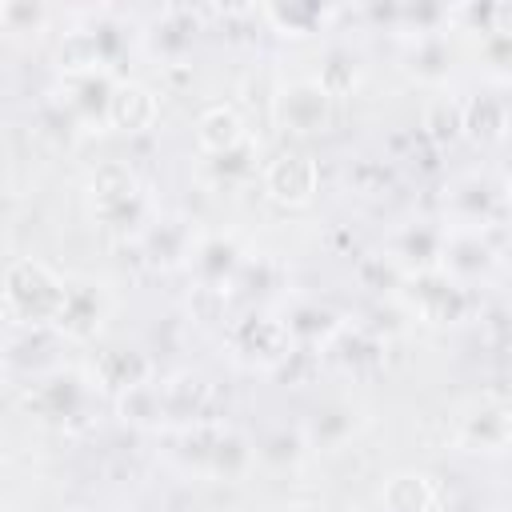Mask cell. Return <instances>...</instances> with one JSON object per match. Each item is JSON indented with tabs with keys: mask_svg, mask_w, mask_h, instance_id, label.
<instances>
[{
	"mask_svg": "<svg viewBox=\"0 0 512 512\" xmlns=\"http://www.w3.org/2000/svg\"><path fill=\"white\" fill-rule=\"evenodd\" d=\"M176 436V464L188 472V476H208V480H220V484H240L256 472V440L236 428V424H224V420H196V424H184V428H172Z\"/></svg>",
	"mask_w": 512,
	"mask_h": 512,
	"instance_id": "1",
	"label": "cell"
},
{
	"mask_svg": "<svg viewBox=\"0 0 512 512\" xmlns=\"http://www.w3.org/2000/svg\"><path fill=\"white\" fill-rule=\"evenodd\" d=\"M104 400V388L96 384L92 368H52L44 376H36L24 396H20V408L28 416H36L40 424H52V428H64V432H80L92 424L96 408Z\"/></svg>",
	"mask_w": 512,
	"mask_h": 512,
	"instance_id": "2",
	"label": "cell"
},
{
	"mask_svg": "<svg viewBox=\"0 0 512 512\" xmlns=\"http://www.w3.org/2000/svg\"><path fill=\"white\" fill-rule=\"evenodd\" d=\"M88 212L104 232L140 236L144 224L156 216L140 172L128 160H104L88 176Z\"/></svg>",
	"mask_w": 512,
	"mask_h": 512,
	"instance_id": "3",
	"label": "cell"
},
{
	"mask_svg": "<svg viewBox=\"0 0 512 512\" xmlns=\"http://www.w3.org/2000/svg\"><path fill=\"white\" fill-rule=\"evenodd\" d=\"M0 300L16 324H24L32 332L56 328L64 300H68V280L36 256H16L0 272Z\"/></svg>",
	"mask_w": 512,
	"mask_h": 512,
	"instance_id": "4",
	"label": "cell"
},
{
	"mask_svg": "<svg viewBox=\"0 0 512 512\" xmlns=\"http://www.w3.org/2000/svg\"><path fill=\"white\" fill-rule=\"evenodd\" d=\"M128 52V32L112 12H88V24H72L56 36L52 64L60 76H88V72H112L120 68Z\"/></svg>",
	"mask_w": 512,
	"mask_h": 512,
	"instance_id": "5",
	"label": "cell"
},
{
	"mask_svg": "<svg viewBox=\"0 0 512 512\" xmlns=\"http://www.w3.org/2000/svg\"><path fill=\"white\" fill-rule=\"evenodd\" d=\"M508 220V184L492 172H460L444 184L440 196V224L444 228H476V232H504Z\"/></svg>",
	"mask_w": 512,
	"mask_h": 512,
	"instance_id": "6",
	"label": "cell"
},
{
	"mask_svg": "<svg viewBox=\"0 0 512 512\" xmlns=\"http://www.w3.org/2000/svg\"><path fill=\"white\" fill-rule=\"evenodd\" d=\"M272 120L280 132L308 140V136H324L336 120V100L312 80V76H292V80H276L272 88Z\"/></svg>",
	"mask_w": 512,
	"mask_h": 512,
	"instance_id": "7",
	"label": "cell"
},
{
	"mask_svg": "<svg viewBox=\"0 0 512 512\" xmlns=\"http://www.w3.org/2000/svg\"><path fill=\"white\" fill-rule=\"evenodd\" d=\"M504 232H476V228H444L440 264L436 272L460 288H480L504 260Z\"/></svg>",
	"mask_w": 512,
	"mask_h": 512,
	"instance_id": "8",
	"label": "cell"
},
{
	"mask_svg": "<svg viewBox=\"0 0 512 512\" xmlns=\"http://www.w3.org/2000/svg\"><path fill=\"white\" fill-rule=\"evenodd\" d=\"M396 296H400V304H404L408 316H416L424 324H436V328L464 324L476 312V292L452 284L440 272H424V276L400 280V292Z\"/></svg>",
	"mask_w": 512,
	"mask_h": 512,
	"instance_id": "9",
	"label": "cell"
},
{
	"mask_svg": "<svg viewBox=\"0 0 512 512\" xmlns=\"http://www.w3.org/2000/svg\"><path fill=\"white\" fill-rule=\"evenodd\" d=\"M228 348H232L236 364L272 376L296 344L288 340V332H284V324H280L276 312H268V308H248L244 316H236V320L228 324Z\"/></svg>",
	"mask_w": 512,
	"mask_h": 512,
	"instance_id": "10",
	"label": "cell"
},
{
	"mask_svg": "<svg viewBox=\"0 0 512 512\" xmlns=\"http://www.w3.org/2000/svg\"><path fill=\"white\" fill-rule=\"evenodd\" d=\"M260 192L276 208H308L320 192V160L304 148H280L260 168Z\"/></svg>",
	"mask_w": 512,
	"mask_h": 512,
	"instance_id": "11",
	"label": "cell"
},
{
	"mask_svg": "<svg viewBox=\"0 0 512 512\" xmlns=\"http://www.w3.org/2000/svg\"><path fill=\"white\" fill-rule=\"evenodd\" d=\"M512 444V408L500 392L472 400L456 420V448L472 456H504Z\"/></svg>",
	"mask_w": 512,
	"mask_h": 512,
	"instance_id": "12",
	"label": "cell"
},
{
	"mask_svg": "<svg viewBox=\"0 0 512 512\" xmlns=\"http://www.w3.org/2000/svg\"><path fill=\"white\" fill-rule=\"evenodd\" d=\"M440 244H444V224L440 220H428V216H416V220H404L388 232L384 240V260L408 280V276H424V272H436L440 264Z\"/></svg>",
	"mask_w": 512,
	"mask_h": 512,
	"instance_id": "13",
	"label": "cell"
},
{
	"mask_svg": "<svg viewBox=\"0 0 512 512\" xmlns=\"http://www.w3.org/2000/svg\"><path fill=\"white\" fill-rule=\"evenodd\" d=\"M244 260H248V248L232 232H200L184 272L192 276V288H208V292H224L228 296V288H232V280H236Z\"/></svg>",
	"mask_w": 512,
	"mask_h": 512,
	"instance_id": "14",
	"label": "cell"
},
{
	"mask_svg": "<svg viewBox=\"0 0 512 512\" xmlns=\"http://www.w3.org/2000/svg\"><path fill=\"white\" fill-rule=\"evenodd\" d=\"M116 76L112 72H88V76H60L56 84V108L72 128L104 132L108 128V96Z\"/></svg>",
	"mask_w": 512,
	"mask_h": 512,
	"instance_id": "15",
	"label": "cell"
},
{
	"mask_svg": "<svg viewBox=\"0 0 512 512\" xmlns=\"http://www.w3.org/2000/svg\"><path fill=\"white\" fill-rule=\"evenodd\" d=\"M196 224L188 220V216H180V212H156L148 224H144V232L136 236V244H140V252H144V260L152 264V268H160V272H180V268H188V256H192V244H196Z\"/></svg>",
	"mask_w": 512,
	"mask_h": 512,
	"instance_id": "16",
	"label": "cell"
},
{
	"mask_svg": "<svg viewBox=\"0 0 512 512\" xmlns=\"http://www.w3.org/2000/svg\"><path fill=\"white\" fill-rule=\"evenodd\" d=\"M276 316H280L288 340H292L296 348H312V352H324V344H328V340L340 332V324L348 320L336 304H328V300H320V296H292V300H284V308H280Z\"/></svg>",
	"mask_w": 512,
	"mask_h": 512,
	"instance_id": "17",
	"label": "cell"
},
{
	"mask_svg": "<svg viewBox=\"0 0 512 512\" xmlns=\"http://www.w3.org/2000/svg\"><path fill=\"white\" fill-rule=\"evenodd\" d=\"M196 32H200V12L184 8V4H168L156 12L148 32H140V36H144V52L160 68H172V64H184V56L196 44Z\"/></svg>",
	"mask_w": 512,
	"mask_h": 512,
	"instance_id": "18",
	"label": "cell"
},
{
	"mask_svg": "<svg viewBox=\"0 0 512 512\" xmlns=\"http://www.w3.org/2000/svg\"><path fill=\"white\" fill-rule=\"evenodd\" d=\"M192 136H196V152L208 156V160H220L236 148H244L252 140L248 132V120L236 104L228 100H212L196 112V124H192Z\"/></svg>",
	"mask_w": 512,
	"mask_h": 512,
	"instance_id": "19",
	"label": "cell"
},
{
	"mask_svg": "<svg viewBox=\"0 0 512 512\" xmlns=\"http://www.w3.org/2000/svg\"><path fill=\"white\" fill-rule=\"evenodd\" d=\"M160 124V92L144 80L116 76L112 96H108V128L124 136H140Z\"/></svg>",
	"mask_w": 512,
	"mask_h": 512,
	"instance_id": "20",
	"label": "cell"
},
{
	"mask_svg": "<svg viewBox=\"0 0 512 512\" xmlns=\"http://www.w3.org/2000/svg\"><path fill=\"white\" fill-rule=\"evenodd\" d=\"M508 136V96L504 88H480L468 100H460V140H472L476 148H496Z\"/></svg>",
	"mask_w": 512,
	"mask_h": 512,
	"instance_id": "21",
	"label": "cell"
},
{
	"mask_svg": "<svg viewBox=\"0 0 512 512\" xmlns=\"http://www.w3.org/2000/svg\"><path fill=\"white\" fill-rule=\"evenodd\" d=\"M108 312H112V300H108L104 284L68 280V300H64V312L56 320V332L68 336V340H96Z\"/></svg>",
	"mask_w": 512,
	"mask_h": 512,
	"instance_id": "22",
	"label": "cell"
},
{
	"mask_svg": "<svg viewBox=\"0 0 512 512\" xmlns=\"http://www.w3.org/2000/svg\"><path fill=\"white\" fill-rule=\"evenodd\" d=\"M260 20L284 36V40H312L320 36L328 24H336L344 16V8L336 4H316V0H280V4H260L256 8Z\"/></svg>",
	"mask_w": 512,
	"mask_h": 512,
	"instance_id": "23",
	"label": "cell"
},
{
	"mask_svg": "<svg viewBox=\"0 0 512 512\" xmlns=\"http://www.w3.org/2000/svg\"><path fill=\"white\" fill-rule=\"evenodd\" d=\"M156 380H160V396H164V408H168V424L172 428H184V424H196V420L208 416L212 380L200 368H176V372H164Z\"/></svg>",
	"mask_w": 512,
	"mask_h": 512,
	"instance_id": "24",
	"label": "cell"
},
{
	"mask_svg": "<svg viewBox=\"0 0 512 512\" xmlns=\"http://www.w3.org/2000/svg\"><path fill=\"white\" fill-rule=\"evenodd\" d=\"M452 60H456V48H452L448 28L420 32V36H404V72H408L416 84H428V88L448 84Z\"/></svg>",
	"mask_w": 512,
	"mask_h": 512,
	"instance_id": "25",
	"label": "cell"
},
{
	"mask_svg": "<svg viewBox=\"0 0 512 512\" xmlns=\"http://www.w3.org/2000/svg\"><path fill=\"white\" fill-rule=\"evenodd\" d=\"M160 376V372H156ZM144 380L136 388H124L112 396V412L120 424H128L132 432H144V436H164L172 432L168 424V408H164V396H160V380Z\"/></svg>",
	"mask_w": 512,
	"mask_h": 512,
	"instance_id": "26",
	"label": "cell"
},
{
	"mask_svg": "<svg viewBox=\"0 0 512 512\" xmlns=\"http://www.w3.org/2000/svg\"><path fill=\"white\" fill-rule=\"evenodd\" d=\"M356 428H360V412L344 400H328L308 412V420L300 424V436L308 452H336L356 436Z\"/></svg>",
	"mask_w": 512,
	"mask_h": 512,
	"instance_id": "27",
	"label": "cell"
},
{
	"mask_svg": "<svg viewBox=\"0 0 512 512\" xmlns=\"http://www.w3.org/2000/svg\"><path fill=\"white\" fill-rule=\"evenodd\" d=\"M384 344H388V340H384L380 332H372L364 320H344L340 332L324 344L320 360H332V364H340V368L360 372V368H376V364L384 360Z\"/></svg>",
	"mask_w": 512,
	"mask_h": 512,
	"instance_id": "28",
	"label": "cell"
},
{
	"mask_svg": "<svg viewBox=\"0 0 512 512\" xmlns=\"http://www.w3.org/2000/svg\"><path fill=\"white\" fill-rule=\"evenodd\" d=\"M92 376H96V384L104 388V396H116V392H124V388H136V384L152 380V376H156V364H152V356L140 352V348H104V352H96V360H92Z\"/></svg>",
	"mask_w": 512,
	"mask_h": 512,
	"instance_id": "29",
	"label": "cell"
},
{
	"mask_svg": "<svg viewBox=\"0 0 512 512\" xmlns=\"http://www.w3.org/2000/svg\"><path fill=\"white\" fill-rule=\"evenodd\" d=\"M440 500H444V492H440L436 476L416 472V468L388 476L380 488V512H436Z\"/></svg>",
	"mask_w": 512,
	"mask_h": 512,
	"instance_id": "30",
	"label": "cell"
},
{
	"mask_svg": "<svg viewBox=\"0 0 512 512\" xmlns=\"http://www.w3.org/2000/svg\"><path fill=\"white\" fill-rule=\"evenodd\" d=\"M420 132L432 148H448L460 140V100L452 92H436L420 112Z\"/></svg>",
	"mask_w": 512,
	"mask_h": 512,
	"instance_id": "31",
	"label": "cell"
},
{
	"mask_svg": "<svg viewBox=\"0 0 512 512\" xmlns=\"http://www.w3.org/2000/svg\"><path fill=\"white\" fill-rule=\"evenodd\" d=\"M276 284H280V268L268 256H252L248 252V260L240 264V272H236V280L228 288V300H244V304L256 308L260 300H268L276 292Z\"/></svg>",
	"mask_w": 512,
	"mask_h": 512,
	"instance_id": "32",
	"label": "cell"
},
{
	"mask_svg": "<svg viewBox=\"0 0 512 512\" xmlns=\"http://www.w3.org/2000/svg\"><path fill=\"white\" fill-rule=\"evenodd\" d=\"M304 452H308V444L300 436V424L296 428L280 424V428H272L256 440V464H268V468H292Z\"/></svg>",
	"mask_w": 512,
	"mask_h": 512,
	"instance_id": "33",
	"label": "cell"
},
{
	"mask_svg": "<svg viewBox=\"0 0 512 512\" xmlns=\"http://www.w3.org/2000/svg\"><path fill=\"white\" fill-rule=\"evenodd\" d=\"M312 80H316L332 100H340V96H348V92L360 84V60H356L348 48H332Z\"/></svg>",
	"mask_w": 512,
	"mask_h": 512,
	"instance_id": "34",
	"label": "cell"
},
{
	"mask_svg": "<svg viewBox=\"0 0 512 512\" xmlns=\"http://www.w3.org/2000/svg\"><path fill=\"white\" fill-rule=\"evenodd\" d=\"M52 20V12L44 4H20V0H8L4 4V20H0V32H12V36H28V32H44Z\"/></svg>",
	"mask_w": 512,
	"mask_h": 512,
	"instance_id": "35",
	"label": "cell"
},
{
	"mask_svg": "<svg viewBox=\"0 0 512 512\" xmlns=\"http://www.w3.org/2000/svg\"><path fill=\"white\" fill-rule=\"evenodd\" d=\"M316 372H320V352H312V348H292V352L284 356V364H280L272 376H276V380H288L292 388H304V384L316 380Z\"/></svg>",
	"mask_w": 512,
	"mask_h": 512,
	"instance_id": "36",
	"label": "cell"
},
{
	"mask_svg": "<svg viewBox=\"0 0 512 512\" xmlns=\"http://www.w3.org/2000/svg\"><path fill=\"white\" fill-rule=\"evenodd\" d=\"M228 296L224 292H208V288H192V296H188V312H192V320H200V324H216V320H224L228 316Z\"/></svg>",
	"mask_w": 512,
	"mask_h": 512,
	"instance_id": "37",
	"label": "cell"
},
{
	"mask_svg": "<svg viewBox=\"0 0 512 512\" xmlns=\"http://www.w3.org/2000/svg\"><path fill=\"white\" fill-rule=\"evenodd\" d=\"M284 512H332L324 500H292Z\"/></svg>",
	"mask_w": 512,
	"mask_h": 512,
	"instance_id": "38",
	"label": "cell"
},
{
	"mask_svg": "<svg viewBox=\"0 0 512 512\" xmlns=\"http://www.w3.org/2000/svg\"><path fill=\"white\" fill-rule=\"evenodd\" d=\"M4 372H8V344L0 340V380H4Z\"/></svg>",
	"mask_w": 512,
	"mask_h": 512,
	"instance_id": "39",
	"label": "cell"
},
{
	"mask_svg": "<svg viewBox=\"0 0 512 512\" xmlns=\"http://www.w3.org/2000/svg\"><path fill=\"white\" fill-rule=\"evenodd\" d=\"M72 512H96V508H72Z\"/></svg>",
	"mask_w": 512,
	"mask_h": 512,
	"instance_id": "40",
	"label": "cell"
},
{
	"mask_svg": "<svg viewBox=\"0 0 512 512\" xmlns=\"http://www.w3.org/2000/svg\"><path fill=\"white\" fill-rule=\"evenodd\" d=\"M0 20H4V0H0Z\"/></svg>",
	"mask_w": 512,
	"mask_h": 512,
	"instance_id": "41",
	"label": "cell"
}]
</instances>
